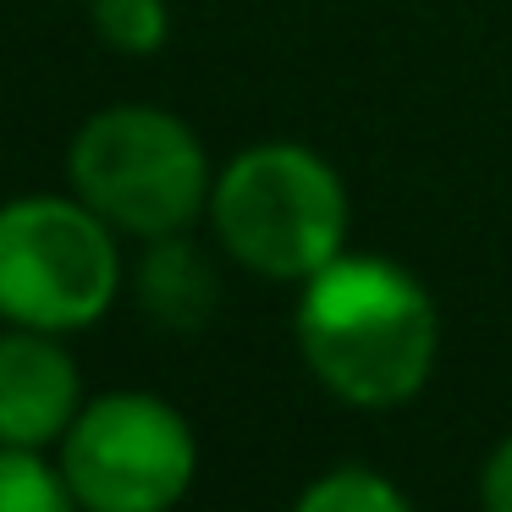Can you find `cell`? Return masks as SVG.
<instances>
[{
    "instance_id": "8",
    "label": "cell",
    "mask_w": 512,
    "mask_h": 512,
    "mask_svg": "<svg viewBox=\"0 0 512 512\" xmlns=\"http://www.w3.org/2000/svg\"><path fill=\"white\" fill-rule=\"evenodd\" d=\"M292 512H419V507H413L408 490H402L397 479H386L380 468L342 463V468L314 474L309 485L298 490Z\"/></svg>"
},
{
    "instance_id": "9",
    "label": "cell",
    "mask_w": 512,
    "mask_h": 512,
    "mask_svg": "<svg viewBox=\"0 0 512 512\" xmlns=\"http://www.w3.org/2000/svg\"><path fill=\"white\" fill-rule=\"evenodd\" d=\"M0 512H83L56 457L0 446Z\"/></svg>"
},
{
    "instance_id": "4",
    "label": "cell",
    "mask_w": 512,
    "mask_h": 512,
    "mask_svg": "<svg viewBox=\"0 0 512 512\" xmlns=\"http://www.w3.org/2000/svg\"><path fill=\"white\" fill-rule=\"evenodd\" d=\"M122 281V232L72 188L0 204V325L78 336L111 314Z\"/></svg>"
},
{
    "instance_id": "11",
    "label": "cell",
    "mask_w": 512,
    "mask_h": 512,
    "mask_svg": "<svg viewBox=\"0 0 512 512\" xmlns=\"http://www.w3.org/2000/svg\"><path fill=\"white\" fill-rule=\"evenodd\" d=\"M479 512H512V435L490 446L479 468Z\"/></svg>"
},
{
    "instance_id": "10",
    "label": "cell",
    "mask_w": 512,
    "mask_h": 512,
    "mask_svg": "<svg viewBox=\"0 0 512 512\" xmlns=\"http://www.w3.org/2000/svg\"><path fill=\"white\" fill-rule=\"evenodd\" d=\"M89 23L116 56H160L171 39L166 0H89Z\"/></svg>"
},
{
    "instance_id": "6",
    "label": "cell",
    "mask_w": 512,
    "mask_h": 512,
    "mask_svg": "<svg viewBox=\"0 0 512 512\" xmlns=\"http://www.w3.org/2000/svg\"><path fill=\"white\" fill-rule=\"evenodd\" d=\"M89 402L67 336L0 325V446L50 452Z\"/></svg>"
},
{
    "instance_id": "5",
    "label": "cell",
    "mask_w": 512,
    "mask_h": 512,
    "mask_svg": "<svg viewBox=\"0 0 512 512\" xmlns=\"http://www.w3.org/2000/svg\"><path fill=\"white\" fill-rule=\"evenodd\" d=\"M56 463L83 512H177L199 479V435L160 391H100L61 435Z\"/></svg>"
},
{
    "instance_id": "3",
    "label": "cell",
    "mask_w": 512,
    "mask_h": 512,
    "mask_svg": "<svg viewBox=\"0 0 512 512\" xmlns=\"http://www.w3.org/2000/svg\"><path fill=\"white\" fill-rule=\"evenodd\" d=\"M67 188L122 237L188 232L210 210L215 171L199 133L166 105H105L72 133Z\"/></svg>"
},
{
    "instance_id": "2",
    "label": "cell",
    "mask_w": 512,
    "mask_h": 512,
    "mask_svg": "<svg viewBox=\"0 0 512 512\" xmlns=\"http://www.w3.org/2000/svg\"><path fill=\"white\" fill-rule=\"evenodd\" d=\"M204 221L237 270L276 287H303L314 270L347 254L353 204L320 149L298 138H259L215 171Z\"/></svg>"
},
{
    "instance_id": "1",
    "label": "cell",
    "mask_w": 512,
    "mask_h": 512,
    "mask_svg": "<svg viewBox=\"0 0 512 512\" xmlns=\"http://www.w3.org/2000/svg\"><path fill=\"white\" fill-rule=\"evenodd\" d=\"M292 336L309 375L336 402L391 413L430 386L441 358V309L397 259L336 254L298 287Z\"/></svg>"
},
{
    "instance_id": "7",
    "label": "cell",
    "mask_w": 512,
    "mask_h": 512,
    "mask_svg": "<svg viewBox=\"0 0 512 512\" xmlns=\"http://www.w3.org/2000/svg\"><path fill=\"white\" fill-rule=\"evenodd\" d=\"M133 298L160 331H204L221 309V276L188 232L149 237L133 265Z\"/></svg>"
}]
</instances>
